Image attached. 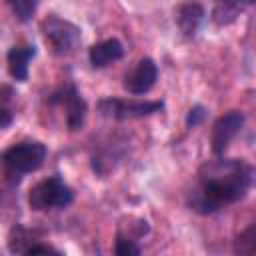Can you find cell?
<instances>
[{
  "label": "cell",
  "instance_id": "cell-1",
  "mask_svg": "<svg viewBox=\"0 0 256 256\" xmlns=\"http://www.w3.org/2000/svg\"><path fill=\"white\" fill-rule=\"evenodd\" d=\"M254 168L236 158L206 162L198 172V188L188 194V204L200 214H212L222 204L244 198L252 186Z\"/></svg>",
  "mask_w": 256,
  "mask_h": 256
},
{
  "label": "cell",
  "instance_id": "cell-2",
  "mask_svg": "<svg viewBox=\"0 0 256 256\" xmlns=\"http://www.w3.org/2000/svg\"><path fill=\"white\" fill-rule=\"evenodd\" d=\"M46 160V146L38 140H26L20 144L10 146L2 152L0 162L4 164L8 176H16V180L22 178V174L38 170Z\"/></svg>",
  "mask_w": 256,
  "mask_h": 256
},
{
  "label": "cell",
  "instance_id": "cell-3",
  "mask_svg": "<svg viewBox=\"0 0 256 256\" xmlns=\"http://www.w3.org/2000/svg\"><path fill=\"white\" fill-rule=\"evenodd\" d=\"M74 192L70 186L64 184L60 176H50L42 182H38L30 194H28V204L34 210H50V208H66L72 204Z\"/></svg>",
  "mask_w": 256,
  "mask_h": 256
},
{
  "label": "cell",
  "instance_id": "cell-4",
  "mask_svg": "<svg viewBox=\"0 0 256 256\" xmlns=\"http://www.w3.org/2000/svg\"><path fill=\"white\" fill-rule=\"evenodd\" d=\"M42 32H44L48 46L58 56L70 54L80 44V28L58 16H48L42 22Z\"/></svg>",
  "mask_w": 256,
  "mask_h": 256
},
{
  "label": "cell",
  "instance_id": "cell-5",
  "mask_svg": "<svg viewBox=\"0 0 256 256\" xmlns=\"http://www.w3.org/2000/svg\"><path fill=\"white\" fill-rule=\"evenodd\" d=\"M162 102H138V100H120V98H106L98 102V110L106 118L114 120H130V118H142L150 116L158 110H162Z\"/></svg>",
  "mask_w": 256,
  "mask_h": 256
},
{
  "label": "cell",
  "instance_id": "cell-6",
  "mask_svg": "<svg viewBox=\"0 0 256 256\" xmlns=\"http://www.w3.org/2000/svg\"><path fill=\"white\" fill-rule=\"evenodd\" d=\"M50 104H60L66 108V124L68 130H80L86 118V102L80 96L78 88L74 84H66L64 88H60L58 92H54L48 98Z\"/></svg>",
  "mask_w": 256,
  "mask_h": 256
},
{
  "label": "cell",
  "instance_id": "cell-7",
  "mask_svg": "<svg viewBox=\"0 0 256 256\" xmlns=\"http://www.w3.org/2000/svg\"><path fill=\"white\" fill-rule=\"evenodd\" d=\"M244 114L240 110H230L224 116H220L212 126V152L216 156L224 154L230 142L236 138V134L244 126Z\"/></svg>",
  "mask_w": 256,
  "mask_h": 256
},
{
  "label": "cell",
  "instance_id": "cell-8",
  "mask_svg": "<svg viewBox=\"0 0 256 256\" xmlns=\"http://www.w3.org/2000/svg\"><path fill=\"white\" fill-rule=\"evenodd\" d=\"M156 78H158V68L154 64L152 58H142L136 68L126 74L124 78V88L130 92V94H146L154 84H156Z\"/></svg>",
  "mask_w": 256,
  "mask_h": 256
},
{
  "label": "cell",
  "instance_id": "cell-9",
  "mask_svg": "<svg viewBox=\"0 0 256 256\" xmlns=\"http://www.w3.org/2000/svg\"><path fill=\"white\" fill-rule=\"evenodd\" d=\"M204 8L198 2H184L180 4V8L176 10V22L178 28L184 36H196V32L200 30L202 22H204Z\"/></svg>",
  "mask_w": 256,
  "mask_h": 256
},
{
  "label": "cell",
  "instance_id": "cell-10",
  "mask_svg": "<svg viewBox=\"0 0 256 256\" xmlns=\"http://www.w3.org/2000/svg\"><path fill=\"white\" fill-rule=\"evenodd\" d=\"M122 56H124V48L116 38L98 42V44L90 46V50H88V58H90V64L94 68H104L110 62L120 60Z\"/></svg>",
  "mask_w": 256,
  "mask_h": 256
},
{
  "label": "cell",
  "instance_id": "cell-11",
  "mask_svg": "<svg viewBox=\"0 0 256 256\" xmlns=\"http://www.w3.org/2000/svg\"><path fill=\"white\" fill-rule=\"evenodd\" d=\"M254 0H214L212 20L216 26H230Z\"/></svg>",
  "mask_w": 256,
  "mask_h": 256
},
{
  "label": "cell",
  "instance_id": "cell-12",
  "mask_svg": "<svg viewBox=\"0 0 256 256\" xmlns=\"http://www.w3.org/2000/svg\"><path fill=\"white\" fill-rule=\"evenodd\" d=\"M36 54L34 46H12L8 50V70L10 76L18 82H24L28 78V62Z\"/></svg>",
  "mask_w": 256,
  "mask_h": 256
},
{
  "label": "cell",
  "instance_id": "cell-13",
  "mask_svg": "<svg viewBox=\"0 0 256 256\" xmlns=\"http://www.w3.org/2000/svg\"><path fill=\"white\" fill-rule=\"evenodd\" d=\"M8 4L20 22H28L38 8V0H8Z\"/></svg>",
  "mask_w": 256,
  "mask_h": 256
},
{
  "label": "cell",
  "instance_id": "cell-14",
  "mask_svg": "<svg viewBox=\"0 0 256 256\" xmlns=\"http://www.w3.org/2000/svg\"><path fill=\"white\" fill-rule=\"evenodd\" d=\"M236 254H254V226H248L246 232H242L234 246Z\"/></svg>",
  "mask_w": 256,
  "mask_h": 256
},
{
  "label": "cell",
  "instance_id": "cell-15",
  "mask_svg": "<svg viewBox=\"0 0 256 256\" xmlns=\"http://www.w3.org/2000/svg\"><path fill=\"white\" fill-rule=\"evenodd\" d=\"M114 252L118 256H138L140 254V246H136L130 238L118 234L116 236V244H114Z\"/></svg>",
  "mask_w": 256,
  "mask_h": 256
},
{
  "label": "cell",
  "instance_id": "cell-16",
  "mask_svg": "<svg viewBox=\"0 0 256 256\" xmlns=\"http://www.w3.org/2000/svg\"><path fill=\"white\" fill-rule=\"evenodd\" d=\"M204 118H206V108H204V106H200V104H196V106H192V108L188 110L186 126H188V128H194V126H198Z\"/></svg>",
  "mask_w": 256,
  "mask_h": 256
},
{
  "label": "cell",
  "instance_id": "cell-17",
  "mask_svg": "<svg viewBox=\"0 0 256 256\" xmlns=\"http://www.w3.org/2000/svg\"><path fill=\"white\" fill-rule=\"evenodd\" d=\"M60 254L56 248H52V246H46V244H32L28 250H26V254Z\"/></svg>",
  "mask_w": 256,
  "mask_h": 256
},
{
  "label": "cell",
  "instance_id": "cell-18",
  "mask_svg": "<svg viewBox=\"0 0 256 256\" xmlns=\"http://www.w3.org/2000/svg\"><path fill=\"white\" fill-rule=\"evenodd\" d=\"M12 124V112L6 106H0V128H8Z\"/></svg>",
  "mask_w": 256,
  "mask_h": 256
}]
</instances>
